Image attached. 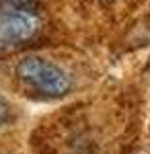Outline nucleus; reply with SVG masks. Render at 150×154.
I'll use <instances>...</instances> for the list:
<instances>
[{
	"mask_svg": "<svg viewBox=\"0 0 150 154\" xmlns=\"http://www.w3.org/2000/svg\"><path fill=\"white\" fill-rule=\"evenodd\" d=\"M41 29L43 21L31 6H0V51L33 41Z\"/></svg>",
	"mask_w": 150,
	"mask_h": 154,
	"instance_id": "nucleus-2",
	"label": "nucleus"
},
{
	"mask_svg": "<svg viewBox=\"0 0 150 154\" xmlns=\"http://www.w3.org/2000/svg\"><path fill=\"white\" fill-rule=\"evenodd\" d=\"M37 0H0V6H31Z\"/></svg>",
	"mask_w": 150,
	"mask_h": 154,
	"instance_id": "nucleus-4",
	"label": "nucleus"
},
{
	"mask_svg": "<svg viewBox=\"0 0 150 154\" xmlns=\"http://www.w3.org/2000/svg\"><path fill=\"white\" fill-rule=\"evenodd\" d=\"M17 78L27 91L43 99H60L72 88V76L54 60L27 56L17 64Z\"/></svg>",
	"mask_w": 150,
	"mask_h": 154,
	"instance_id": "nucleus-1",
	"label": "nucleus"
},
{
	"mask_svg": "<svg viewBox=\"0 0 150 154\" xmlns=\"http://www.w3.org/2000/svg\"><path fill=\"white\" fill-rule=\"evenodd\" d=\"M12 119V107L8 105V101L0 95V128L6 125L8 121Z\"/></svg>",
	"mask_w": 150,
	"mask_h": 154,
	"instance_id": "nucleus-3",
	"label": "nucleus"
}]
</instances>
